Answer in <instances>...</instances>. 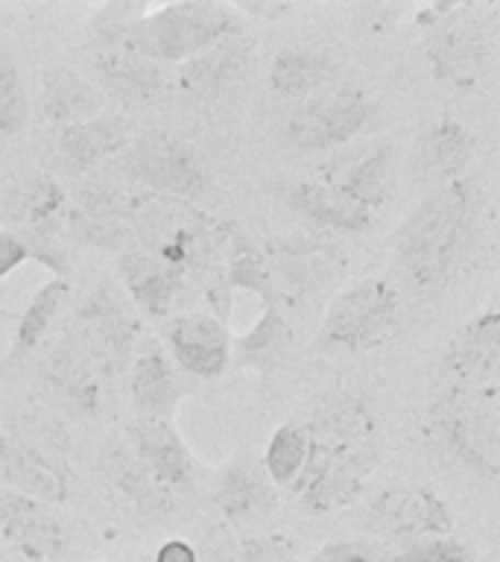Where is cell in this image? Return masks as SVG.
Listing matches in <instances>:
<instances>
[{
	"label": "cell",
	"instance_id": "8992f818",
	"mask_svg": "<svg viewBox=\"0 0 500 562\" xmlns=\"http://www.w3.org/2000/svg\"><path fill=\"white\" fill-rule=\"evenodd\" d=\"M401 314V293L389 281H354L328 305L314 346L319 351H366L395 331Z\"/></svg>",
	"mask_w": 500,
	"mask_h": 562
},
{
	"label": "cell",
	"instance_id": "7bdbcfd3",
	"mask_svg": "<svg viewBox=\"0 0 500 562\" xmlns=\"http://www.w3.org/2000/svg\"><path fill=\"white\" fill-rule=\"evenodd\" d=\"M237 12H240L246 21H249V18H261V21L272 24V21H279L281 15L293 12V7H289V3H240Z\"/></svg>",
	"mask_w": 500,
	"mask_h": 562
},
{
	"label": "cell",
	"instance_id": "3957f363",
	"mask_svg": "<svg viewBox=\"0 0 500 562\" xmlns=\"http://www.w3.org/2000/svg\"><path fill=\"white\" fill-rule=\"evenodd\" d=\"M246 21L237 7L184 0L167 7H147V12L126 30L117 50H129L149 61H191L214 44L246 35Z\"/></svg>",
	"mask_w": 500,
	"mask_h": 562
},
{
	"label": "cell",
	"instance_id": "e575fe53",
	"mask_svg": "<svg viewBox=\"0 0 500 562\" xmlns=\"http://www.w3.org/2000/svg\"><path fill=\"white\" fill-rule=\"evenodd\" d=\"M223 284H226L228 296H231V290L243 288L246 293L261 296L263 305L275 302V296H272L270 267L263 261V255L243 235H237V232H231V237H228L226 263H223Z\"/></svg>",
	"mask_w": 500,
	"mask_h": 562
},
{
	"label": "cell",
	"instance_id": "5b68a950",
	"mask_svg": "<svg viewBox=\"0 0 500 562\" xmlns=\"http://www.w3.org/2000/svg\"><path fill=\"white\" fill-rule=\"evenodd\" d=\"M428 30L424 53L433 79L471 91L486 77L491 59V42L482 18L471 3H436L419 15Z\"/></svg>",
	"mask_w": 500,
	"mask_h": 562
},
{
	"label": "cell",
	"instance_id": "2e32d148",
	"mask_svg": "<svg viewBox=\"0 0 500 562\" xmlns=\"http://www.w3.org/2000/svg\"><path fill=\"white\" fill-rule=\"evenodd\" d=\"M135 121L126 114H94L88 121L70 123L56 135V153L70 173H86L103 161H112L132 140Z\"/></svg>",
	"mask_w": 500,
	"mask_h": 562
},
{
	"label": "cell",
	"instance_id": "ee69618b",
	"mask_svg": "<svg viewBox=\"0 0 500 562\" xmlns=\"http://www.w3.org/2000/svg\"><path fill=\"white\" fill-rule=\"evenodd\" d=\"M7 446H9V434L0 430V483H3V469H7Z\"/></svg>",
	"mask_w": 500,
	"mask_h": 562
},
{
	"label": "cell",
	"instance_id": "ab89813d",
	"mask_svg": "<svg viewBox=\"0 0 500 562\" xmlns=\"http://www.w3.org/2000/svg\"><path fill=\"white\" fill-rule=\"evenodd\" d=\"M401 562H477L471 548L456 539L454 533L445 536H421L412 542H404L395 548Z\"/></svg>",
	"mask_w": 500,
	"mask_h": 562
},
{
	"label": "cell",
	"instance_id": "6da1fadb",
	"mask_svg": "<svg viewBox=\"0 0 500 562\" xmlns=\"http://www.w3.org/2000/svg\"><path fill=\"white\" fill-rule=\"evenodd\" d=\"M486 191L474 179L439 184L395 228V267L419 290L433 296L463 272L482 235Z\"/></svg>",
	"mask_w": 500,
	"mask_h": 562
},
{
	"label": "cell",
	"instance_id": "8fae6325",
	"mask_svg": "<svg viewBox=\"0 0 500 562\" xmlns=\"http://www.w3.org/2000/svg\"><path fill=\"white\" fill-rule=\"evenodd\" d=\"M161 337L167 346L164 351L184 375L208 381L223 375L231 363V331L214 314L184 311L167 316Z\"/></svg>",
	"mask_w": 500,
	"mask_h": 562
},
{
	"label": "cell",
	"instance_id": "8d00e7d4",
	"mask_svg": "<svg viewBox=\"0 0 500 562\" xmlns=\"http://www.w3.org/2000/svg\"><path fill=\"white\" fill-rule=\"evenodd\" d=\"M30 121V97H26L21 65L12 44H0V138H12L24 132Z\"/></svg>",
	"mask_w": 500,
	"mask_h": 562
},
{
	"label": "cell",
	"instance_id": "e0dca14e",
	"mask_svg": "<svg viewBox=\"0 0 500 562\" xmlns=\"http://www.w3.org/2000/svg\"><path fill=\"white\" fill-rule=\"evenodd\" d=\"M138 323L132 319L129 311L109 293H96V299L88 302V307L79 316V349L91 360L96 375L103 369L121 367L123 358L132 351Z\"/></svg>",
	"mask_w": 500,
	"mask_h": 562
},
{
	"label": "cell",
	"instance_id": "4dcf8cb0",
	"mask_svg": "<svg viewBox=\"0 0 500 562\" xmlns=\"http://www.w3.org/2000/svg\"><path fill=\"white\" fill-rule=\"evenodd\" d=\"M289 342H293V328H289L287 316L279 302H270V305H263L258 323L249 331L231 337V367L254 369L263 378L272 375V369L279 367Z\"/></svg>",
	"mask_w": 500,
	"mask_h": 562
},
{
	"label": "cell",
	"instance_id": "4fadbf2b",
	"mask_svg": "<svg viewBox=\"0 0 500 562\" xmlns=\"http://www.w3.org/2000/svg\"><path fill=\"white\" fill-rule=\"evenodd\" d=\"M0 539L30 562H56L68 548V533L47 504L15 490L0 492Z\"/></svg>",
	"mask_w": 500,
	"mask_h": 562
},
{
	"label": "cell",
	"instance_id": "f546056e",
	"mask_svg": "<svg viewBox=\"0 0 500 562\" xmlns=\"http://www.w3.org/2000/svg\"><path fill=\"white\" fill-rule=\"evenodd\" d=\"M331 188L342 191L349 200L363 205L366 211L380 209L389 200L393 191V147L389 144H377V147L363 149L354 156L349 165L337 167L328 173Z\"/></svg>",
	"mask_w": 500,
	"mask_h": 562
},
{
	"label": "cell",
	"instance_id": "ffe728a7",
	"mask_svg": "<svg viewBox=\"0 0 500 562\" xmlns=\"http://www.w3.org/2000/svg\"><path fill=\"white\" fill-rule=\"evenodd\" d=\"M214 504L231 525H249L272 516L279 507V492L263 472V465L240 457L226 465L214 486Z\"/></svg>",
	"mask_w": 500,
	"mask_h": 562
},
{
	"label": "cell",
	"instance_id": "277c9868",
	"mask_svg": "<svg viewBox=\"0 0 500 562\" xmlns=\"http://www.w3.org/2000/svg\"><path fill=\"white\" fill-rule=\"evenodd\" d=\"M424 430L456 465L486 481H495L500 474L498 386H445L430 404Z\"/></svg>",
	"mask_w": 500,
	"mask_h": 562
},
{
	"label": "cell",
	"instance_id": "d4e9b609",
	"mask_svg": "<svg viewBox=\"0 0 500 562\" xmlns=\"http://www.w3.org/2000/svg\"><path fill=\"white\" fill-rule=\"evenodd\" d=\"M340 61L322 47H284L270 65V88L279 97L302 100L337 86Z\"/></svg>",
	"mask_w": 500,
	"mask_h": 562
},
{
	"label": "cell",
	"instance_id": "7c38bea8",
	"mask_svg": "<svg viewBox=\"0 0 500 562\" xmlns=\"http://www.w3.org/2000/svg\"><path fill=\"white\" fill-rule=\"evenodd\" d=\"M477 153V135L454 114H436L421 126L410 156V176L416 184L439 188L454 182L471 165Z\"/></svg>",
	"mask_w": 500,
	"mask_h": 562
},
{
	"label": "cell",
	"instance_id": "44dd1931",
	"mask_svg": "<svg viewBox=\"0 0 500 562\" xmlns=\"http://www.w3.org/2000/svg\"><path fill=\"white\" fill-rule=\"evenodd\" d=\"M61 214L70 235L82 244L121 246L129 232V200L105 184H86L77 193V205Z\"/></svg>",
	"mask_w": 500,
	"mask_h": 562
},
{
	"label": "cell",
	"instance_id": "74e56055",
	"mask_svg": "<svg viewBox=\"0 0 500 562\" xmlns=\"http://www.w3.org/2000/svg\"><path fill=\"white\" fill-rule=\"evenodd\" d=\"M208 562H293V544L284 536H228L208 542Z\"/></svg>",
	"mask_w": 500,
	"mask_h": 562
},
{
	"label": "cell",
	"instance_id": "7a4b0ae2",
	"mask_svg": "<svg viewBox=\"0 0 500 562\" xmlns=\"http://www.w3.org/2000/svg\"><path fill=\"white\" fill-rule=\"evenodd\" d=\"M129 228L144 240V252L158 258L182 281L188 276L214 279L223 270L231 237L219 220L193 209L191 202L161 193H140L129 200Z\"/></svg>",
	"mask_w": 500,
	"mask_h": 562
},
{
	"label": "cell",
	"instance_id": "ac0fdd59",
	"mask_svg": "<svg viewBox=\"0 0 500 562\" xmlns=\"http://www.w3.org/2000/svg\"><path fill=\"white\" fill-rule=\"evenodd\" d=\"M129 395L138 411V419L173 422L179 404L188 395V384L158 342H149L132 363Z\"/></svg>",
	"mask_w": 500,
	"mask_h": 562
},
{
	"label": "cell",
	"instance_id": "9c48e42d",
	"mask_svg": "<svg viewBox=\"0 0 500 562\" xmlns=\"http://www.w3.org/2000/svg\"><path fill=\"white\" fill-rule=\"evenodd\" d=\"M357 527L368 539L398 548L421 536L454 533V509L430 486H389L360 509Z\"/></svg>",
	"mask_w": 500,
	"mask_h": 562
},
{
	"label": "cell",
	"instance_id": "4316f807",
	"mask_svg": "<svg viewBox=\"0 0 500 562\" xmlns=\"http://www.w3.org/2000/svg\"><path fill=\"white\" fill-rule=\"evenodd\" d=\"M252 35H235L228 42L214 44L211 50L193 56L179 70V88L191 97H214L226 91L252 61Z\"/></svg>",
	"mask_w": 500,
	"mask_h": 562
},
{
	"label": "cell",
	"instance_id": "d590c367",
	"mask_svg": "<svg viewBox=\"0 0 500 562\" xmlns=\"http://www.w3.org/2000/svg\"><path fill=\"white\" fill-rule=\"evenodd\" d=\"M307 463V434L302 422H284L266 442L263 472L275 490H289Z\"/></svg>",
	"mask_w": 500,
	"mask_h": 562
},
{
	"label": "cell",
	"instance_id": "603a6c76",
	"mask_svg": "<svg viewBox=\"0 0 500 562\" xmlns=\"http://www.w3.org/2000/svg\"><path fill=\"white\" fill-rule=\"evenodd\" d=\"M3 483H7V490L21 492L26 498L42 501V504H65L70 492L65 465L56 463L33 442L15 437H9Z\"/></svg>",
	"mask_w": 500,
	"mask_h": 562
},
{
	"label": "cell",
	"instance_id": "cb8c5ba5",
	"mask_svg": "<svg viewBox=\"0 0 500 562\" xmlns=\"http://www.w3.org/2000/svg\"><path fill=\"white\" fill-rule=\"evenodd\" d=\"M117 272L129 290L132 302L149 316H170L182 302L184 281L144 249H123L117 255Z\"/></svg>",
	"mask_w": 500,
	"mask_h": 562
},
{
	"label": "cell",
	"instance_id": "5bb4252c",
	"mask_svg": "<svg viewBox=\"0 0 500 562\" xmlns=\"http://www.w3.org/2000/svg\"><path fill=\"white\" fill-rule=\"evenodd\" d=\"M445 375L459 386H498L500 378V311L486 305L451 337Z\"/></svg>",
	"mask_w": 500,
	"mask_h": 562
},
{
	"label": "cell",
	"instance_id": "9a60e30c",
	"mask_svg": "<svg viewBox=\"0 0 500 562\" xmlns=\"http://www.w3.org/2000/svg\"><path fill=\"white\" fill-rule=\"evenodd\" d=\"M302 428L307 434V446L314 451H342V448L360 446L366 439H375L380 430V416H377L372 398L360 393H340L319 404Z\"/></svg>",
	"mask_w": 500,
	"mask_h": 562
},
{
	"label": "cell",
	"instance_id": "f1b7e54d",
	"mask_svg": "<svg viewBox=\"0 0 500 562\" xmlns=\"http://www.w3.org/2000/svg\"><path fill=\"white\" fill-rule=\"evenodd\" d=\"M281 196L302 217L316 220V223L337 228V232H368L372 228V211L349 200L345 193L331 188V184L316 182V179L284 184Z\"/></svg>",
	"mask_w": 500,
	"mask_h": 562
},
{
	"label": "cell",
	"instance_id": "52a82bcc",
	"mask_svg": "<svg viewBox=\"0 0 500 562\" xmlns=\"http://www.w3.org/2000/svg\"><path fill=\"white\" fill-rule=\"evenodd\" d=\"M112 161L117 173L144 184L147 193H161L173 200L188 202L208 184V165L200 149L164 132L132 138Z\"/></svg>",
	"mask_w": 500,
	"mask_h": 562
},
{
	"label": "cell",
	"instance_id": "b9f144b4",
	"mask_svg": "<svg viewBox=\"0 0 500 562\" xmlns=\"http://www.w3.org/2000/svg\"><path fill=\"white\" fill-rule=\"evenodd\" d=\"M152 562H202L200 551L188 539H167L156 551Z\"/></svg>",
	"mask_w": 500,
	"mask_h": 562
},
{
	"label": "cell",
	"instance_id": "f35d334b",
	"mask_svg": "<svg viewBox=\"0 0 500 562\" xmlns=\"http://www.w3.org/2000/svg\"><path fill=\"white\" fill-rule=\"evenodd\" d=\"M302 562H401V557L393 544L357 536V539H333Z\"/></svg>",
	"mask_w": 500,
	"mask_h": 562
},
{
	"label": "cell",
	"instance_id": "836d02e7",
	"mask_svg": "<svg viewBox=\"0 0 500 562\" xmlns=\"http://www.w3.org/2000/svg\"><path fill=\"white\" fill-rule=\"evenodd\" d=\"M68 290H70L68 281L59 279V276L35 290L33 299H30V305L24 307V314H21V319H18L12 351H9L7 360H3V367H9V363H18V360L26 358L30 351H35V346L42 342V337L53 325L56 314H59V307L65 305Z\"/></svg>",
	"mask_w": 500,
	"mask_h": 562
},
{
	"label": "cell",
	"instance_id": "ba28073f",
	"mask_svg": "<svg viewBox=\"0 0 500 562\" xmlns=\"http://www.w3.org/2000/svg\"><path fill=\"white\" fill-rule=\"evenodd\" d=\"M380 457H384L380 437L342 448V451H331V454L307 446V463L289 492H296L298 504L310 513H322V516L340 513L357 504Z\"/></svg>",
	"mask_w": 500,
	"mask_h": 562
},
{
	"label": "cell",
	"instance_id": "83f0119b",
	"mask_svg": "<svg viewBox=\"0 0 500 562\" xmlns=\"http://www.w3.org/2000/svg\"><path fill=\"white\" fill-rule=\"evenodd\" d=\"M103 112V94L100 88L91 86L86 77L65 65H53L44 70L42 94H38V114L50 126H70V123L88 121Z\"/></svg>",
	"mask_w": 500,
	"mask_h": 562
},
{
	"label": "cell",
	"instance_id": "484cf974",
	"mask_svg": "<svg viewBox=\"0 0 500 562\" xmlns=\"http://www.w3.org/2000/svg\"><path fill=\"white\" fill-rule=\"evenodd\" d=\"M44 381L50 384L53 395L79 416H91L100 411V375L91 360L82 355L77 340H61L44 360Z\"/></svg>",
	"mask_w": 500,
	"mask_h": 562
},
{
	"label": "cell",
	"instance_id": "d6986e66",
	"mask_svg": "<svg viewBox=\"0 0 500 562\" xmlns=\"http://www.w3.org/2000/svg\"><path fill=\"white\" fill-rule=\"evenodd\" d=\"M132 454L170 490H182L196 477V457L184 446L173 422L135 419L126 430Z\"/></svg>",
	"mask_w": 500,
	"mask_h": 562
},
{
	"label": "cell",
	"instance_id": "30bf717a",
	"mask_svg": "<svg viewBox=\"0 0 500 562\" xmlns=\"http://www.w3.org/2000/svg\"><path fill=\"white\" fill-rule=\"evenodd\" d=\"M375 114L372 97L360 86H333L298 105L281 126V140L293 149L325 153L342 147L366 130Z\"/></svg>",
	"mask_w": 500,
	"mask_h": 562
},
{
	"label": "cell",
	"instance_id": "7402d4cb",
	"mask_svg": "<svg viewBox=\"0 0 500 562\" xmlns=\"http://www.w3.org/2000/svg\"><path fill=\"white\" fill-rule=\"evenodd\" d=\"M100 465H103V474L109 477V483L121 492L123 501L140 518H152L156 521V518H164L167 513L175 509L173 490L158 481L156 474L149 472L138 457L132 454L129 446L105 448Z\"/></svg>",
	"mask_w": 500,
	"mask_h": 562
},
{
	"label": "cell",
	"instance_id": "d6a6232c",
	"mask_svg": "<svg viewBox=\"0 0 500 562\" xmlns=\"http://www.w3.org/2000/svg\"><path fill=\"white\" fill-rule=\"evenodd\" d=\"M0 211L26 228L47 226V223H56L65 211V191L50 176H26L3 191Z\"/></svg>",
	"mask_w": 500,
	"mask_h": 562
},
{
	"label": "cell",
	"instance_id": "60d3db41",
	"mask_svg": "<svg viewBox=\"0 0 500 562\" xmlns=\"http://www.w3.org/2000/svg\"><path fill=\"white\" fill-rule=\"evenodd\" d=\"M24 261H30L24 237L15 235V232H9V228H3V232H0V279L12 276V272H15Z\"/></svg>",
	"mask_w": 500,
	"mask_h": 562
},
{
	"label": "cell",
	"instance_id": "1f68e13d",
	"mask_svg": "<svg viewBox=\"0 0 500 562\" xmlns=\"http://www.w3.org/2000/svg\"><path fill=\"white\" fill-rule=\"evenodd\" d=\"M94 74L100 86L121 97L123 103H152L164 88L156 61L140 59L129 50H100L94 56Z\"/></svg>",
	"mask_w": 500,
	"mask_h": 562
}]
</instances>
